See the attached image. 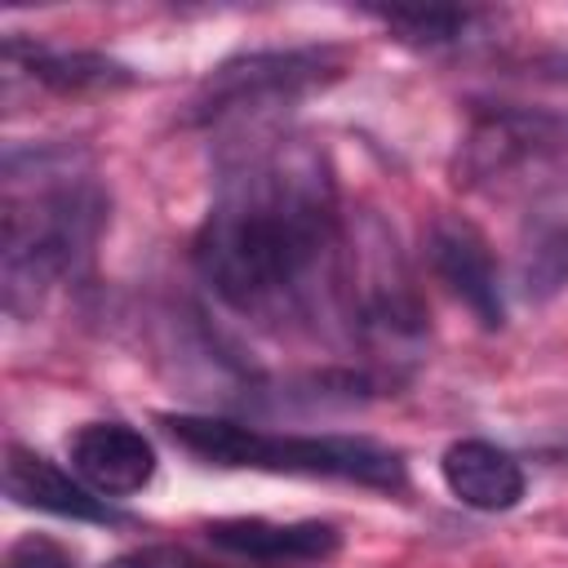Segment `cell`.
Masks as SVG:
<instances>
[{
	"instance_id": "6da1fadb",
	"label": "cell",
	"mask_w": 568,
	"mask_h": 568,
	"mask_svg": "<svg viewBox=\"0 0 568 568\" xmlns=\"http://www.w3.org/2000/svg\"><path fill=\"white\" fill-rule=\"evenodd\" d=\"M209 288L262 324L315 320L342 302L346 231L324 151L271 138L240 155L195 235Z\"/></svg>"
},
{
	"instance_id": "7a4b0ae2",
	"label": "cell",
	"mask_w": 568,
	"mask_h": 568,
	"mask_svg": "<svg viewBox=\"0 0 568 568\" xmlns=\"http://www.w3.org/2000/svg\"><path fill=\"white\" fill-rule=\"evenodd\" d=\"M102 222L106 195L98 191V182L53 164H36V186L27 195L9 191L4 200V306L27 315L44 288L75 275L93 253Z\"/></svg>"
},
{
	"instance_id": "3957f363",
	"label": "cell",
	"mask_w": 568,
	"mask_h": 568,
	"mask_svg": "<svg viewBox=\"0 0 568 568\" xmlns=\"http://www.w3.org/2000/svg\"><path fill=\"white\" fill-rule=\"evenodd\" d=\"M160 426L209 466H248L275 475H306V479H346L364 488H404L399 453L351 439V435H266L226 417H195V413H164Z\"/></svg>"
},
{
	"instance_id": "277c9868",
	"label": "cell",
	"mask_w": 568,
	"mask_h": 568,
	"mask_svg": "<svg viewBox=\"0 0 568 568\" xmlns=\"http://www.w3.org/2000/svg\"><path fill=\"white\" fill-rule=\"evenodd\" d=\"M342 71V58L333 49H284V53H248L204 84V98L195 102L200 120H222L240 111H271Z\"/></svg>"
},
{
	"instance_id": "5b68a950",
	"label": "cell",
	"mask_w": 568,
	"mask_h": 568,
	"mask_svg": "<svg viewBox=\"0 0 568 568\" xmlns=\"http://www.w3.org/2000/svg\"><path fill=\"white\" fill-rule=\"evenodd\" d=\"M426 257L435 266V275L475 311V320L484 328H501L506 324V297H501V275L493 262L488 240L479 235L475 222L444 213L430 222L426 231Z\"/></svg>"
},
{
	"instance_id": "8992f818",
	"label": "cell",
	"mask_w": 568,
	"mask_h": 568,
	"mask_svg": "<svg viewBox=\"0 0 568 568\" xmlns=\"http://www.w3.org/2000/svg\"><path fill=\"white\" fill-rule=\"evenodd\" d=\"M71 466L98 497H129L151 484L155 448L124 422H89L71 435Z\"/></svg>"
},
{
	"instance_id": "52a82bcc",
	"label": "cell",
	"mask_w": 568,
	"mask_h": 568,
	"mask_svg": "<svg viewBox=\"0 0 568 568\" xmlns=\"http://www.w3.org/2000/svg\"><path fill=\"white\" fill-rule=\"evenodd\" d=\"M519 288L532 302L568 288V178L532 191L519 222Z\"/></svg>"
},
{
	"instance_id": "ba28073f",
	"label": "cell",
	"mask_w": 568,
	"mask_h": 568,
	"mask_svg": "<svg viewBox=\"0 0 568 568\" xmlns=\"http://www.w3.org/2000/svg\"><path fill=\"white\" fill-rule=\"evenodd\" d=\"M204 537L226 550L244 555L257 564H311L328 559L337 550V528L320 519H297V524H275V519H213L204 524Z\"/></svg>"
},
{
	"instance_id": "9c48e42d",
	"label": "cell",
	"mask_w": 568,
	"mask_h": 568,
	"mask_svg": "<svg viewBox=\"0 0 568 568\" xmlns=\"http://www.w3.org/2000/svg\"><path fill=\"white\" fill-rule=\"evenodd\" d=\"M4 493L18 506L62 515V519H89V524H111L115 519L106 497H98L84 479H71L49 457H40L31 448H18V444H9V453H4Z\"/></svg>"
},
{
	"instance_id": "30bf717a",
	"label": "cell",
	"mask_w": 568,
	"mask_h": 568,
	"mask_svg": "<svg viewBox=\"0 0 568 568\" xmlns=\"http://www.w3.org/2000/svg\"><path fill=\"white\" fill-rule=\"evenodd\" d=\"M439 470H444L448 493L462 506H475V510H510L524 497L519 462L506 448L488 444V439H457V444H448Z\"/></svg>"
},
{
	"instance_id": "8fae6325",
	"label": "cell",
	"mask_w": 568,
	"mask_h": 568,
	"mask_svg": "<svg viewBox=\"0 0 568 568\" xmlns=\"http://www.w3.org/2000/svg\"><path fill=\"white\" fill-rule=\"evenodd\" d=\"M4 58H9V67L22 62L36 80H44L53 89H106V84L129 80L124 67H115L111 58H98V53H67V49H40V44L9 40Z\"/></svg>"
},
{
	"instance_id": "7c38bea8",
	"label": "cell",
	"mask_w": 568,
	"mask_h": 568,
	"mask_svg": "<svg viewBox=\"0 0 568 568\" xmlns=\"http://www.w3.org/2000/svg\"><path fill=\"white\" fill-rule=\"evenodd\" d=\"M373 18H382L390 31H399L413 44H444L457 40L470 22L466 9H444V4H399V9H373Z\"/></svg>"
},
{
	"instance_id": "4fadbf2b",
	"label": "cell",
	"mask_w": 568,
	"mask_h": 568,
	"mask_svg": "<svg viewBox=\"0 0 568 568\" xmlns=\"http://www.w3.org/2000/svg\"><path fill=\"white\" fill-rule=\"evenodd\" d=\"M4 568H75L71 555L53 541V537H40V532H27L9 546L4 555Z\"/></svg>"
},
{
	"instance_id": "5bb4252c",
	"label": "cell",
	"mask_w": 568,
	"mask_h": 568,
	"mask_svg": "<svg viewBox=\"0 0 568 568\" xmlns=\"http://www.w3.org/2000/svg\"><path fill=\"white\" fill-rule=\"evenodd\" d=\"M106 568H213V564H204L178 546H146V550H129V555L111 559Z\"/></svg>"
}]
</instances>
